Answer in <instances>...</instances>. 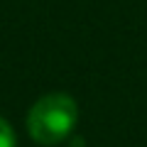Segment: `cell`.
<instances>
[{
  "label": "cell",
  "instance_id": "6da1fadb",
  "mask_svg": "<svg viewBox=\"0 0 147 147\" xmlns=\"http://www.w3.org/2000/svg\"><path fill=\"white\" fill-rule=\"evenodd\" d=\"M79 123V105L69 93H47L27 113V132L39 145H57L66 140Z\"/></svg>",
  "mask_w": 147,
  "mask_h": 147
},
{
  "label": "cell",
  "instance_id": "7a4b0ae2",
  "mask_svg": "<svg viewBox=\"0 0 147 147\" xmlns=\"http://www.w3.org/2000/svg\"><path fill=\"white\" fill-rule=\"evenodd\" d=\"M15 145L17 140H15V132H12V125L0 118V147H15Z\"/></svg>",
  "mask_w": 147,
  "mask_h": 147
}]
</instances>
